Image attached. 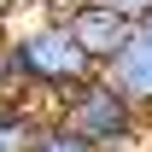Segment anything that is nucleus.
I'll return each instance as SVG.
<instances>
[{
    "label": "nucleus",
    "instance_id": "1",
    "mask_svg": "<svg viewBox=\"0 0 152 152\" xmlns=\"http://www.w3.org/2000/svg\"><path fill=\"white\" fill-rule=\"evenodd\" d=\"M6 47H12V64H18L23 99L35 94V99H47V105L99 70L94 58L76 47V35L64 29V18H41V23H29V29H12Z\"/></svg>",
    "mask_w": 152,
    "mask_h": 152
},
{
    "label": "nucleus",
    "instance_id": "2",
    "mask_svg": "<svg viewBox=\"0 0 152 152\" xmlns=\"http://www.w3.org/2000/svg\"><path fill=\"white\" fill-rule=\"evenodd\" d=\"M47 117H58L76 140H88L94 152H140V129H146V117L111 88L105 70H94L88 82H76L70 94H58L47 105Z\"/></svg>",
    "mask_w": 152,
    "mask_h": 152
},
{
    "label": "nucleus",
    "instance_id": "3",
    "mask_svg": "<svg viewBox=\"0 0 152 152\" xmlns=\"http://www.w3.org/2000/svg\"><path fill=\"white\" fill-rule=\"evenodd\" d=\"M105 76H111V88L129 99L140 117H152V18H140L129 29V47L105 64Z\"/></svg>",
    "mask_w": 152,
    "mask_h": 152
},
{
    "label": "nucleus",
    "instance_id": "4",
    "mask_svg": "<svg viewBox=\"0 0 152 152\" xmlns=\"http://www.w3.org/2000/svg\"><path fill=\"white\" fill-rule=\"evenodd\" d=\"M64 29H70V35H76V47H82V53H88L99 70H105V64H111V58L129 47V29H134V23H123L117 12H105V6H94V0H88V6H76L70 18H64Z\"/></svg>",
    "mask_w": 152,
    "mask_h": 152
},
{
    "label": "nucleus",
    "instance_id": "5",
    "mask_svg": "<svg viewBox=\"0 0 152 152\" xmlns=\"http://www.w3.org/2000/svg\"><path fill=\"white\" fill-rule=\"evenodd\" d=\"M29 152H94V146H88V140H76L58 117L41 111V117H35V134H29Z\"/></svg>",
    "mask_w": 152,
    "mask_h": 152
},
{
    "label": "nucleus",
    "instance_id": "6",
    "mask_svg": "<svg viewBox=\"0 0 152 152\" xmlns=\"http://www.w3.org/2000/svg\"><path fill=\"white\" fill-rule=\"evenodd\" d=\"M35 105H12L0 117V152H29V134H35Z\"/></svg>",
    "mask_w": 152,
    "mask_h": 152
},
{
    "label": "nucleus",
    "instance_id": "7",
    "mask_svg": "<svg viewBox=\"0 0 152 152\" xmlns=\"http://www.w3.org/2000/svg\"><path fill=\"white\" fill-rule=\"evenodd\" d=\"M94 6H105V12H117L123 23H140V18H152V0H94Z\"/></svg>",
    "mask_w": 152,
    "mask_h": 152
},
{
    "label": "nucleus",
    "instance_id": "8",
    "mask_svg": "<svg viewBox=\"0 0 152 152\" xmlns=\"http://www.w3.org/2000/svg\"><path fill=\"white\" fill-rule=\"evenodd\" d=\"M76 6H88V0H41V18H70Z\"/></svg>",
    "mask_w": 152,
    "mask_h": 152
},
{
    "label": "nucleus",
    "instance_id": "9",
    "mask_svg": "<svg viewBox=\"0 0 152 152\" xmlns=\"http://www.w3.org/2000/svg\"><path fill=\"white\" fill-rule=\"evenodd\" d=\"M140 152H152V117H146V129H140Z\"/></svg>",
    "mask_w": 152,
    "mask_h": 152
},
{
    "label": "nucleus",
    "instance_id": "10",
    "mask_svg": "<svg viewBox=\"0 0 152 152\" xmlns=\"http://www.w3.org/2000/svg\"><path fill=\"white\" fill-rule=\"evenodd\" d=\"M12 105H18V99H6V94H0V117H6V111H12Z\"/></svg>",
    "mask_w": 152,
    "mask_h": 152
}]
</instances>
